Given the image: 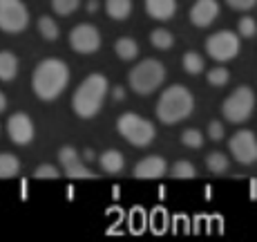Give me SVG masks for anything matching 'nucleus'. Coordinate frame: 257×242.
I'll return each instance as SVG.
<instances>
[{
	"mask_svg": "<svg viewBox=\"0 0 257 242\" xmlns=\"http://www.w3.org/2000/svg\"><path fill=\"white\" fill-rule=\"evenodd\" d=\"M70 83V67L61 58H45L32 74L34 95L41 101H54Z\"/></svg>",
	"mask_w": 257,
	"mask_h": 242,
	"instance_id": "1",
	"label": "nucleus"
},
{
	"mask_svg": "<svg viewBox=\"0 0 257 242\" xmlns=\"http://www.w3.org/2000/svg\"><path fill=\"white\" fill-rule=\"evenodd\" d=\"M107 95V78L103 74H90L72 97V110L81 119H92L98 115Z\"/></svg>",
	"mask_w": 257,
	"mask_h": 242,
	"instance_id": "2",
	"label": "nucleus"
},
{
	"mask_svg": "<svg viewBox=\"0 0 257 242\" xmlns=\"http://www.w3.org/2000/svg\"><path fill=\"white\" fill-rule=\"evenodd\" d=\"M192 110H195L192 92L186 86H179V83L161 92L159 103H157V117L166 126H175V123L184 121L186 117L192 115Z\"/></svg>",
	"mask_w": 257,
	"mask_h": 242,
	"instance_id": "3",
	"label": "nucleus"
},
{
	"mask_svg": "<svg viewBox=\"0 0 257 242\" xmlns=\"http://www.w3.org/2000/svg\"><path fill=\"white\" fill-rule=\"evenodd\" d=\"M166 78V67L161 61L157 58H146V61L137 63L135 67L127 74V81H130V88L137 92V95H152L157 88L164 83Z\"/></svg>",
	"mask_w": 257,
	"mask_h": 242,
	"instance_id": "4",
	"label": "nucleus"
},
{
	"mask_svg": "<svg viewBox=\"0 0 257 242\" xmlns=\"http://www.w3.org/2000/svg\"><path fill=\"white\" fill-rule=\"evenodd\" d=\"M116 130L127 144H132L137 148L152 144V141H155V135H157L155 123L143 119V117L137 115V112H123V115L116 119Z\"/></svg>",
	"mask_w": 257,
	"mask_h": 242,
	"instance_id": "5",
	"label": "nucleus"
},
{
	"mask_svg": "<svg viewBox=\"0 0 257 242\" xmlns=\"http://www.w3.org/2000/svg\"><path fill=\"white\" fill-rule=\"evenodd\" d=\"M255 108V95L248 86H239L226 97V101L221 103V115L226 117L230 123H244L248 121V117L253 115Z\"/></svg>",
	"mask_w": 257,
	"mask_h": 242,
	"instance_id": "6",
	"label": "nucleus"
},
{
	"mask_svg": "<svg viewBox=\"0 0 257 242\" xmlns=\"http://www.w3.org/2000/svg\"><path fill=\"white\" fill-rule=\"evenodd\" d=\"M206 52L212 61L217 63H226L233 61V58L239 54V36L230 29H221V32H215L212 36H208L206 41Z\"/></svg>",
	"mask_w": 257,
	"mask_h": 242,
	"instance_id": "7",
	"label": "nucleus"
},
{
	"mask_svg": "<svg viewBox=\"0 0 257 242\" xmlns=\"http://www.w3.org/2000/svg\"><path fill=\"white\" fill-rule=\"evenodd\" d=\"M29 25V12L23 0H0V29L7 34H21Z\"/></svg>",
	"mask_w": 257,
	"mask_h": 242,
	"instance_id": "8",
	"label": "nucleus"
},
{
	"mask_svg": "<svg viewBox=\"0 0 257 242\" xmlns=\"http://www.w3.org/2000/svg\"><path fill=\"white\" fill-rule=\"evenodd\" d=\"M70 45L78 54H94L101 47V34L90 23H81L70 32Z\"/></svg>",
	"mask_w": 257,
	"mask_h": 242,
	"instance_id": "9",
	"label": "nucleus"
},
{
	"mask_svg": "<svg viewBox=\"0 0 257 242\" xmlns=\"http://www.w3.org/2000/svg\"><path fill=\"white\" fill-rule=\"evenodd\" d=\"M228 148L233 152V157L239 164L244 166H250L255 164L257 159V141H255V135L253 130H237L228 141Z\"/></svg>",
	"mask_w": 257,
	"mask_h": 242,
	"instance_id": "10",
	"label": "nucleus"
},
{
	"mask_svg": "<svg viewBox=\"0 0 257 242\" xmlns=\"http://www.w3.org/2000/svg\"><path fill=\"white\" fill-rule=\"evenodd\" d=\"M7 135L14 144L18 146H27L29 141L36 135V128H34V121L29 119L27 112H16L7 119Z\"/></svg>",
	"mask_w": 257,
	"mask_h": 242,
	"instance_id": "11",
	"label": "nucleus"
},
{
	"mask_svg": "<svg viewBox=\"0 0 257 242\" xmlns=\"http://www.w3.org/2000/svg\"><path fill=\"white\" fill-rule=\"evenodd\" d=\"M58 159H61V166H63V171H65V175L72 177V180H94V177H96L81 162L78 150L74 146H63L61 150H58Z\"/></svg>",
	"mask_w": 257,
	"mask_h": 242,
	"instance_id": "12",
	"label": "nucleus"
},
{
	"mask_svg": "<svg viewBox=\"0 0 257 242\" xmlns=\"http://www.w3.org/2000/svg\"><path fill=\"white\" fill-rule=\"evenodd\" d=\"M219 16V3L217 0H197L190 7V23L195 27H210Z\"/></svg>",
	"mask_w": 257,
	"mask_h": 242,
	"instance_id": "13",
	"label": "nucleus"
},
{
	"mask_svg": "<svg viewBox=\"0 0 257 242\" xmlns=\"http://www.w3.org/2000/svg\"><path fill=\"white\" fill-rule=\"evenodd\" d=\"M168 171V164L164 157L159 155H150V157H143L139 164L135 166V177L139 180H159L164 177Z\"/></svg>",
	"mask_w": 257,
	"mask_h": 242,
	"instance_id": "14",
	"label": "nucleus"
},
{
	"mask_svg": "<svg viewBox=\"0 0 257 242\" xmlns=\"http://www.w3.org/2000/svg\"><path fill=\"white\" fill-rule=\"evenodd\" d=\"M146 12L155 21H170L177 12V0H146Z\"/></svg>",
	"mask_w": 257,
	"mask_h": 242,
	"instance_id": "15",
	"label": "nucleus"
},
{
	"mask_svg": "<svg viewBox=\"0 0 257 242\" xmlns=\"http://www.w3.org/2000/svg\"><path fill=\"white\" fill-rule=\"evenodd\" d=\"M98 164H101V169L105 173H110V175H116V173H121L125 169V157H123L121 150H116V148H110V150L101 152V157H98Z\"/></svg>",
	"mask_w": 257,
	"mask_h": 242,
	"instance_id": "16",
	"label": "nucleus"
},
{
	"mask_svg": "<svg viewBox=\"0 0 257 242\" xmlns=\"http://www.w3.org/2000/svg\"><path fill=\"white\" fill-rule=\"evenodd\" d=\"M18 76V58L12 52H0V81L9 83Z\"/></svg>",
	"mask_w": 257,
	"mask_h": 242,
	"instance_id": "17",
	"label": "nucleus"
},
{
	"mask_svg": "<svg viewBox=\"0 0 257 242\" xmlns=\"http://www.w3.org/2000/svg\"><path fill=\"white\" fill-rule=\"evenodd\" d=\"M114 52L121 61H135V58L139 56V45H137L135 38L123 36L114 43Z\"/></svg>",
	"mask_w": 257,
	"mask_h": 242,
	"instance_id": "18",
	"label": "nucleus"
},
{
	"mask_svg": "<svg viewBox=\"0 0 257 242\" xmlns=\"http://www.w3.org/2000/svg\"><path fill=\"white\" fill-rule=\"evenodd\" d=\"M21 173V162L12 152H0V180H12Z\"/></svg>",
	"mask_w": 257,
	"mask_h": 242,
	"instance_id": "19",
	"label": "nucleus"
},
{
	"mask_svg": "<svg viewBox=\"0 0 257 242\" xmlns=\"http://www.w3.org/2000/svg\"><path fill=\"white\" fill-rule=\"evenodd\" d=\"M105 12L114 21H125L132 12V0H105Z\"/></svg>",
	"mask_w": 257,
	"mask_h": 242,
	"instance_id": "20",
	"label": "nucleus"
},
{
	"mask_svg": "<svg viewBox=\"0 0 257 242\" xmlns=\"http://www.w3.org/2000/svg\"><path fill=\"white\" fill-rule=\"evenodd\" d=\"M206 169L210 173H215V175H224V173L228 171V157L219 150L208 152V157H206Z\"/></svg>",
	"mask_w": 257,
	"mask_h": 242,
	"instance_id": "21",
	"label": "nucleus"
},
{
	"mask_svg": "<svg viewBox=\"0 0 257 242\" xmlns=\"http://www.w3.org/2000/svg\"><path fill=\"white\" fill-rule=\"evenodd\" d=\"M181 65L188 74H201L204 72V58L197 52H186L184 58H181Z\"/></svg>",
	"mask_w": 257,
	"mask_h": 242,
	"instance_id": "22",
	"label": "nucleus"
},
{
	"mask_svg": "<svg viewBox=\"0 0 257 242\" xmlns=\"http://www.w3.org/2000/svg\"><path fill=\"white\" fill-rule=\"evenodd\" d=\"M38 32L45 41H56L58 38V25L54 23V18L49 16H41L38 18Z\"/></svg>",
	"mask_w": 257,
	"mask_h": 242,
	"instance_id": "23",
	"label": "nucleus"
},
{
	"mask_svg": "<svg viewBox=\"0 0 257 242\" xmlns=\"http://www.w3.org/2000/svg\"><path fill=\"white\" fill-rule=\"evenodd\" d=\"M170 175L177 177V180H192V177L197 175V171H195V166H192L190 162L179 159V162H175V164H172Z\"/></svg>",
	"mask_w": 257,
	"mask_h": 242,
	"instance_id": "24",
	"label": "nucleus"
},
{
	"mask_svg": "<svg viewBox=\"0 0 257 242\" xmlns=\"http://www.w3.org/2000/svg\"><path fill=\"white\" fill-rule=\"evenodd\" d=\"M150 43L157 49H170L175 38H172V34L168 32V29H155V32L150 34Z\"/></svg>",
	"mask_w": 257,
	"mask_h": 242,
	"instance_id": "25",
	"label": "nucleus"
},
{
	"mask_svg": "<svg viewBox=\"0 0 257 242\" xmlns=\"http://www.w3.org/2000/svg\"><path fill=\"white\" fill-rule=\"evenodd\" d=\"M181 144L188 148H201L204 146V135L197 128H188V130L181 132Z\"/></svg>",
	"mask_w": 257,
	"mask_h": 242,
	"instance_id": "26",
	"label": "nucleus"
},
{
	"mask_svg": "<svg viewBox=\"0 0 257 242\" xmlns=\"http://www.w3.org/2000/svg\"><path fill=\"white\" fill-rule=\"evenodd\" d=\"M52 9L58 16H70L78 9V0H52Z\"/></svg>",
	"mask_w": 257,
	"mask_h": 242,
	"instance_id": "27",
	"label": "nucleus"
},
{
	"mask_svg": "<svg viewBox=\"0 0 257 242\" xmlns=\"http://www.w3.org/2000/svg\"><path fill=\"white\" fill-rule=\"evenodd\" d=\"M228 78H230V74L226 67H212V70L208 72V83L210 86H215V88H221V86H226L228 83Z\"/></svg>",
	"mask_w": 257,
	"mask_h": 242,
	"instance_id": "28",
	"label": "nucleus"
},
{
	"mask_svg": "<svg viewBox=\"0 0 257 242\" xmlns=\"http://www.w3.org/2000/svg\"><path fill=\"white\" fill-rule=\"evenodd\" d=\"M237 27H239V36H244V38H253V36H255V32H257L255 21H253V18H250V16L239 18V23H237Z\"/></svg>",
	"mask_w": 257,
	"mask_h": 242,
	"instance_id": "29",
	"label": "nucleus"
},
{
	"mask_svg": "<svg viewBox=\"0 0 257 242\" xmlns=\"http://www.w3.org/2000/svg\"><path fill=\"white\" fill-rule=\"evenodd\" d=\"M34 177H38V180H56L58 171L54 169L52 164H41L36 171H34Z\"/></svg>",
	"mask_w": 257,
	"mask_h": 242,
	"instance_id": "30",
	"label": "nucleus"
},
{
	"mask_svg": "<svg viewBox=\"0 0 257 242\" xmlns=\"http://www.w3.org/2000/svg\"><path fill=\"white\" fill-rule=\"evenodd\" d=\"M257 0H226V5H228L230 9H235V12H248V9L255 7Z\"/></svg>",
	"mask_w": 257,
	"mask_h": 242,
	"instance_id": "31",
	"label": "nucleus"
},
{
	"mask_svg": "<svg viewBox=\"0 0 257 242\" xmlns=\"http://www.w3.org/2000/svg\"><path fill=\"white\" fill-rule=\"evenodd\" d=\"M208 137L212 141H219L221 137H224V126H221V121H210L208 123Z\"/></svg>",
	"mask_w": 257,
	"mask_h": 242,
	"instance_id": "32",
	"label": "nucleus"
},
{
	"mask_svg": "<svg viewBox=\"0 0 257 242\" xmlns=\"http://www.w3.org/2000/svg\"><path fill=\"white\" fill-rule=\"evenodd\" d=\"M85 7H87V12H90V14H94L98 9V0H87Z\"/></svg>",
	"mask_w": 257,
	"mask_h": 242,
	"instance_id": "33",
	"label": "nucleus"
},
{
	"mask_svg": "<svg viewBox=\"0 0 257 242\" xmlns=\"http://www.w3.org/2000/svg\"><path fill=\"white\" fill-rule=\"evenodd\" d=\"M123 97H125V90H123V88H114V99L116 101H123Z\"/></svg>",
	"mask_w": 257,
	"mask_h": 242,
	"instance_id": "34",
	"label": "nucleus"
},
{
	"mask_svg": "<svg viewBox=\"0 0 257 242\" xmlns=\"http://www.w3.org/2000/svg\"><path fill=\"white\" fill-rule=\"evenodd\" d=\"M5 108H7V97L0 92V112H5Z\"/></svg>",
	"mask_w": 257,
	"mask_h": 242,
	"instance_id": "35",
	"label": "nucleus"
},
{
	"mask_svg": "<svg viewBox=\"0 0 257 242\" xmlns=\"http://www.w3.org/2000/svg\"><path fill=\"white\" fill-rule=\"evenodd\" d=\"M83 157H85L87 162H90V159H94V150H90V148H85V155H83Z\"/></svg>",
	"mask_w": 257,
	"mask_h": 242,
	"instance_id": "36",
	"label": "nucleus"
}]
</instances>
